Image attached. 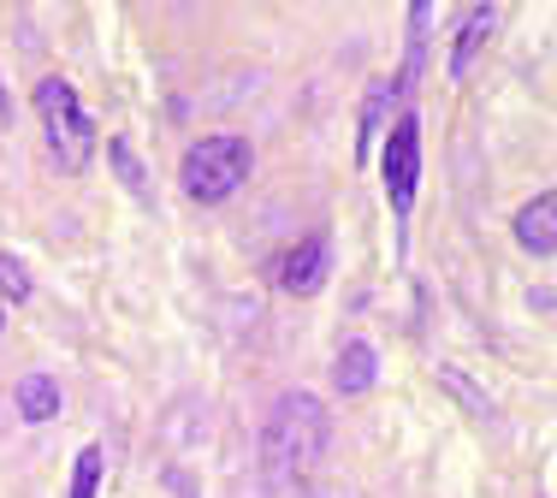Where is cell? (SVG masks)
<instances>
[{"label": "cell", "mask_w": 557, "mask_h": 498, "mask_svg": "<svg viewBox=\"0 0 557 498\" xmlns=\"http://www.w3.org/2000/svg\"><path fill=\"white\" fill-rule=\"evenodd\" d=\"M498 36V7L486 0V7H474L469 12V24L457 30V42H450V77H469L474 72V60H481V48Z\"/></svg>", "instance_id": "obj_7"}, {"label": "cell", "mask_w": 557, "mask_h": 498, "mask_svg": "<svg viewBox=\"0 0 557 498\" xmlns=\"http://www.w3.org/2000/svg\"><path fill=\"white\" fill-rule=\"evenodd\" d=\"M440 379H445V386H450V391H457V398H462V403H469V410H474V415H493V403H486V398H481V391H474V386H469V379H462L457 369H440Z\"/></svg>", "instance_id": "obj_15"}, {"label": "cell", "mask_w": 557, "mask_h": 498, "mask_svg": "<svg viewBox=\"0 0 557 498\" xmlns=\"http://www.w3.org/2000/svg\"><path fill=\"white\" fill-rule=\"evenodd\" d=\"M36 120H42V130H48L54 166L84 173L89 154H96V120L84 113V101H77V89L65 84V77H42V84H36Z\"/></svg>", "instance_id": "obj_3"}, {"label": "cell", "mask_w": 557, "mask_h": 498, "mask_svg": "<svg viewBox=\"0 0 557 498\" xmlns=\"http://www.w3.org/2000/svg\"><path fill=\"white\" fill-rule=\"evenodd\" d=\"M12 403H18V415L24 422H54L60 415V379L54 374H24L18 386H12Z\"/></svg>", "instance_id": "obj_9"}, {"label": "cell", "mask_w": 557, "mask_h": 498, "mask_svg": "<svg viewBox=\"0 0 557 498\" xmlns=\"http://www.w3.org/2000/svg\"><path fill=\"white\" fill-rule=\"evenodd\" d=\"M30 291H36L30 267H24L18 256H7V249H0V303H24Z\"/></svg>", "instance_id": "obj_10"}, {"label": "cell", "mask_w": 557, "mask_h": 498, "mask_svg": "<svg viewBox=\"0 0 557 498\" xmlns=\"http://www.w3.org/2000/svg\"><path fill=\"white\" fill-rule=\"evenodd\" d=\"M428 24H433V0H416V18H409V77L421 72V54H428Z\"/></svg>", "instance_id": "obj_14"}, {"label": "cell", "mask_w": 557, "mask_h": 498, "mask_svg": "<svg viewBox=\"0 0 557 498\" xmlns=\"http://www.w3.org/2000/svg\"><path fill=\"white\" fill-rule=\"evenodd\" d=\"M249 166H256V149H249V137H232V130H220V137H202L190 154H184L178 185H184V196H190V202L214 208V202H225V196L244 190Z\"/></svg>", "instance_id": "obj_2"}, {"label": "cell", "mask_w": 557, "mask_h": 498, "mask_svg": "<svg viewBox=\"0 0 557 498\" xmlns=\"http://www.w3.org/2000/svg\"><path fill=\"white\" fill-rule=\"evenodd\" d=\"M108 161L119 166V178H125V185L137 190L143 202H154V190H149V178H143V166H137V154H131V142H125V137H113V142H108Z\"/></svg>", "instance_id": "obj_11"}, {"label": "cell", "mask_w": 557, "mask_h": 498, "mask_svg": "<svg viewBox=\"0 0 557 498\" xmlns=\"http://www.w3.org/2000/svg\"><path fill=\"white\" fill-rule=\"evenodd\" d=\"M184 498H190V493H184Z\"/></svg>", "instance_id": "obj_17"}, {"label": "cell", "mask_w": 557, "mask_h": 498, "mask_svg": "<svg viewBox=\"0 0 557 498\" xmlns=\"http://www.w3.org/2000/svg\"><path fill=\"white\" fill-rule=\"evenodd\" d=\"M0 113H7V89H0Z\"/></svg>", "instance_id": "obj_16"}, {"label": "cell", "mask_w": 557, "mask_h": 498, "mask_svg": "<svg viewBox=\"0 0 557 498\" xmlns=\"http://www.w3.org/2000/svg\"><path fill=\"white\" fill-rule=\"evenodd\" d=\"M374 379H380L374 345H368V338H350V345L338 350V362H333V386L344 391V398H362V391H374Z\"/></svg>", "instance_id": "obj_8"}, {"label": "cell", "mask_w": 557, "mask_h": 498, "mask_svg": "<svg viewBox=\"0 0 557 498\" xmlns=\"http://www.w3.org/2000/svg\"><path fill=\"white\" fill-rule=\"evenodd\" d=\"M333 422L314 391H285L261 427V487L268 498H309V475L321 469Z\"/></svg>", "instance_id": "obj_1"}, {"label": "cell", "mask_w": 557, "mask_h": 498, "mask_svg": "<svg viewBox=\"0 0 557 498\" xmlns=\"http://www.w3.org/2000/svg\"><path fill=\"white\" fill-rule=\"evenodd\" d=\"M96 487H101V445H84L72 469V498H96Z\"/></svg>", "instance_id": "obj_13"}, {"label": "cell", "mask_w": 557, "mask_h": 498, "mask_svg": "<svg viewBox=\"0 0 557 498\" xmlns=\"http://www.w3.org/2000/svg\"><path fill=\"white\" fill-rule=\"evenodd\" d=\"M510 232H516V244H522L528 256H557V190H540L534 202L516 208Z\"/></svg>", "instance_id": "obj_6"}, {"label": "cell", "mask_w": 557, "mask_h": 498, "mask_svg": "<svg viewBox=\"0 0 557 498\" xmlns=\"http://www.w3.org/2000/svg\"><path fill=\"white\" fill-rule=\"evenodd\" d=\"M380 173H386V196H392V214L409 220L416 208V185H421V120L404 113L386 137V154H380Z\"/></svg>", "instance_id": "obj_4"}, {"label": "cell", "mask_w": 557, "mask_h": 498, "mask_svg": "<svg viewBox=\"0 0 557 498\" xmlns=\"http://www.w3.org/2000/svg\"><path fill=\"white\" fill-rule=\"evenodd\" d=\"M386 101H392V84H374V89L362 96V137H356L362 161H368V149H374V130H380V113H386Z\"/></svg>", "instance_id": "obj_12"}, {"label": "cell", "mask_w": 557, "mask_h": 498, "mask_svg": "<svg viewBox=\"0 0 557 498\" xmlns=\"http://www.w3.org/2000/svg\"><path fill=\"white\" fill-rule=\"evenodd\" d=\"M326 267H333V244H326V232H314V238H302L297 249H285L278 285H285L290 297H314L326 285Z\"/></svg>", "instance_id": "obj_5"}]
</instances>
